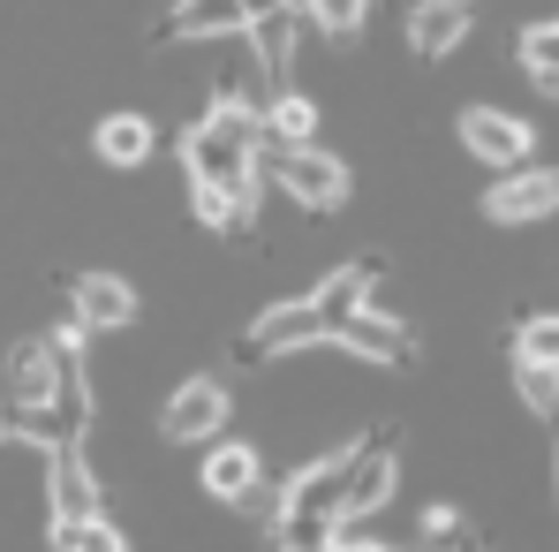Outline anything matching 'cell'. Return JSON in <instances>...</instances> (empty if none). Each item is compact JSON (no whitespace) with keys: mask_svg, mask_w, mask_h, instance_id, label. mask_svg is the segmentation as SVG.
<instances>
[{"mask_svg":"<svg viewBox=\"0 0 559 552\" xmlns=\"http://www.w3.org/2000/svg\"><path fill=\"white\" fill-rule=\"evenodd\" d=\"M348 522H364V515H378L385 500H393V439L378 432V439H356L348 447Z\"/></svg>","mask_w":559,"mask_h":552,"instance_id":"ba28073f","label":"cell"},{"mask_svg":"<svg viewBox=\"0 0 559 552\" xmlns=\"http://www.w3.org/2000/svg\"><path fill=\"white\" fill-rule=\"evenodd\" d=\"M53 545H61V552H129V538L98 515V522H69V530H53Z\"/></svg>","mask_w":559,"mask_h":552,"instance_id":"d6986e66","label":"cell"},{"mask_svg":"<svg viewBox=\"0 0 559 552\" xmlns=\"http://www.w3.org/2000/svg\"><path fill=\"white\" fill-rule=\"evenodd\" d=\"M468 552H476V545H468Z\"/></svg>","mask_w":559,"mask_h":552,"instance_id":"4316f807","label":"cell"},{"mask_svg":"<svg viewBox=\"0 0 559 552\" xmlns=\"http://www.w3.org/2000/svg\"><path fill=\"white\" fill-rule=\"evenodd\" d=\"M250 8V23H265V15H280V8H295V0H242Z\"/></svg>","mask_w":559,"mask_h":552,"instance_id":"cb8c5ba5","label":"cell"},{"mask_svg":"<svg viewBox=\"0 0 559 552\" xmlns=\"http://www.w3.org/2000/svg\"><path fill=\"white\" fill-rule=\"evenodd\" d=\"M462 144L484 160V167H499V175H514V167H530V121H514V114H499V106H462Z\"/></svg>","mask_w":559,"mask_h":552,"instance_id":"277c9868","label":"cell"},{"mask_svg":"<svg viewBox=\"0 0 559 552\" xmlns=\"http://www.w3.org/2000/svg\"><path fill=\"white\" fill-rule=\"evenodd\" d=\"M250 31V8L242 0H175L159 38H242Z\"/></svg>","mask_w":559,"mask_h":552,"instance_id":"30bf717a","label":"cell"},{"mask_svg":"<svg viewBox=\"0 0 559 552\" xmlns=\"http://www.w3.org/2000/svg\"><path fill=\"white\" fill-rule=\"evenodd\" d=\"M219 424H227V386H219V378H189V386H175V394H167V409H159V432H167L175 447L212 439Z\"/></svg>","mask_w":559,"mask_h":552,"instance_id":"8992f818","label":"cell"},{"mask_svg":"<svg viewBox=\"0 0 559 552\" xmlns=\"http://www.w3.org/2000/svg\"><path fill=\"white\" fill-rule=\"evenodd\" d=\"M69 522H98V484L76 447H53V530Z\"/></svg>","mask_w":559,"mask_h":552,"instance_id":"8fae6325","label":"cell"},{"mask_svg":"<svg viewBox=\"0 0 559 552\" xmlns=\"http://www.w3.org/2000/svg\"><path fill=\"white\" fill-rule=\"evenodd\" d=\"M552 204H559V175H545V167H514V175H499L484 189V220L491 227H530Z\"/></svg>","mask_w":559,"mask_h":552,"instance_id":"5b68a950","label":"cell"},{"mask_svg":"<svg viewBox=\"0 0 559 552\" xmlns=\"http://www.w3.org/2000/svg\"><path fill=\"white\" fill-rule=\"evenodd\" d=\"M0 439H8V416H0Z\"/></svg>","mask_w":559,"mask_h":552,"instance_id":"484cf974","label":"cell"},{"mask_svg":"<svg viewBox=\"0 0 559 552\" xmlns=\"http://www.w3.org/2000/svg\"><path fill=\"white\" fill-rule=\"evenodd\" d=\"M333 333V318L318 310V295H295V303H273V310H258L250 326H242V364H265V356H287V349H310V341H325Z\"/></svg>","mask_w":559,"mask_h":552,"instance_id":"7a4b0ae2","label":"cell"},{"mask_svg":"<svg viewBox=\"0 0 559 552\" xmlns=\"http://www.w3.org/2000/svg\"><path fill=\"white\" fill-rule=\"evenodd\" d=\"M514 394H522L537 416H559V371H552V364H530V356H514Z\"/></svg>","mask_w":559,"mask_h":552,"instance_id":"e0dca14e","label":"cell"},{"mask_svg":"<svg viewBox=\"0 0 559 552\" xmlns=\"http://www.w3.org/2000/svg\"><path fill=\"white\" fill-rule=\"evenodd\" d=\"M514 349H522L530 364H552V371H559V318H552V310H545V318H522Z\"/></svg>","mask_w":559,"mask_h":552,"instance_id":"ffe728a7","label":"cell"},{"mask_svg":"<svg viewBox=\"0 0 559 552\" xmlns=\"http://www.w3.org/2000/svg\"><path fill=\"white\" fill-rule=\"evenodd\" d=\"M537 84H545V92H552V98H559V69H552V77H537Z\"/></svg>","mask_w":559,"mask_h":552,"instance_id":"d4e9b609","label":"cell"},{"mask_svg":"<svg viewBox=\"0 0 559 552\" xmlns=\"http://www.w3.org/2000/svg\"><path fill=\"white\" fill-rule=\"evenodd\" d=\"M182 167L197 189H258V106L219 98L197 129L182 137Z\"/></svg>","mask_w":559,"mask_h":552,"instance_id":"6da1fadb","label":"cell"},{"mask_svg":"<svg viewBox=\"0 0 559 552\" xmlns=\"http://www.w3.org/2000/svg\"><path fill=\"white\" fill-rule=\"evenodd\" d=\"M265 167H273L280 189H287L295 204H310V212H333V204L348 197V167H341L333 152H318V144H280Z\"/></svg>","mask_w":559,"mask_h":552,"instance_id":"3957f363","label":"cell"},{"mask_svg":"<svg viewBox=\"0 0 559 552\" xmlns=\"http://www.w3.org/2000/svg\"><path fill=\"white\" fill-rule=\"evenodd\" d=\"M333 341H348L356 356H378V364H408V356H416V333H408L401 318H378V310L341 318V333H333Z\"/></svg>","mask_w":559,"mask_h":552,"instance_id":"7c38bea8","label":"cell"},{"mask_svg":"<svg viewBox=\"0 0 559 552\" xmlns=\"http://www.w3.org/2000/svg\"><path fill=\"white\" fill-rule=\"evenodd\" d=\"M92 152L106 167H144V160H152V121H144V114H106L92 129Z\"/></svg>","mask_w":559,"mask_h":552,"instance_id":"4fadbf2b","label":"cell"},{"mask_svg":"<svg viewBox=\"0 0 559 552\" xmlns=\"http://www.w3.org/2000/svg\"><path fill=\"white\" fill-rule=\"evenodd\" d=\"M69 310H76L84 333H114V326L136 318V287L121 273H84V280H69Z\"/></svg>","mask_w":559,"mask_h":552,"instance_id":"52a82bcc","label":"cell"},{"mask_svg":"<svg viewBox=\"0 0 559 552\" xmlns=\"http://www.w3.org/2000/svg\"><path fill=\"white\" fill-rule=\"evenodd\" d=\"M325 552H393V545H378V538L364 530V522H341V538H333Z\"/></svg>","mask_w":559,"mask_h":552,"instance_id":"7402d4cb","label":"cell"},{"mask_svg":"<svg viewBox=\"0 0 559 552\" xmlns=\"http://www.w3.org/2000/svg\"><path fill=\"white\" fill-rule=\"evenodd\" d=\"M424 538H454V507H424Z\"/></svg>","mask_w":559,"mask_h":552,"instance_id":"603a6c76","label":"cell"},{"mask_svg":"<svg viewBox=\"0 0 559 552\" xmlns=\"http://www.w3.org/2000/svg\"><path fill=\"white\" fill-rule=\"evenodd\" d=\"M265 121H273V137H280V144H310V137H318V106H310L302 92H280Z\"/></svg>","mask_w":559,"mask_h":552,"instance_id":"2e32d148","label":"cell"},{"mask_svg":"<svg viewBox=\"0 0 559 552\" xmlns=\"http://www.w3.org/2000/svg\"><path fill=\"white\" fill-rule=\"evenodd\" d=\"M295 15H310L325 38H348V31L371 15V0H295Z\"/></svg>","mask_w":559,"mask_h":552,"instance_id":"ac0fdd59","label":"cell"},{"mask_svg":"<svg viewBox=\"0 0 559 552\" xmlns=\"http://www.w3.org/2000/svg\"><path fill=\"white\" fill-rule=\"evenodd\" d=\"M204 492H212V500H250V492H258V455H250L242 439L212 447V461H204Z\"/></svg>","mask_w":559,"mask_h":552,"instance_id":"5bb4252c","label":"cell"},{"mask_svg":"<svg viewBox=\"0 0 559 552\" xmlns=\"http://www.w3.org/2000/svg\"><path fill=\"white\" fill-rule=\"evenodd\" d=\"M258 31V61H265V77H287V54H295V8H280L265 23H250Z\"/></svg>","mask_w":559,"mask_h":552,"instance_id":"9a60e30c","label":"cell"},{"mask_svg":"<svg viewBox=\"0 0 559 552\" xmlns=\"http://www.w3.org/2000/svg\"><path fill=\"white\" fill-rule=\"evenodd\" d=\"M468 23H476L468 0H416V8H408V46H416L424 61H447L468 38Z\"/></svg>","mask_w":559,"mask_h":552,"instance_id":"9c48e42d","label":"cell"},{"mask_svg":"<svg viewBox=\"0 0 559 552\" xmlns=\"http://www.w3.org/2000/svg\"><path fill=\"white\" fill-rule=\"evenodd\" d=\"M522 61H530V77H552V69H559V23L522 31Z\"/></svg>","mask_w":559,"mask_h":552,"instance_id":"44dd1931","label":"cell"}]
</instances>
